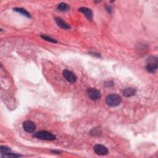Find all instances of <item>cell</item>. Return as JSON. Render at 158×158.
Listing matches in <instances>:
<instances>
[{
    "mask_svg": "<svg viewBox=\"0 0 158 158\" xmlns=\"http://www.w3.org/2000/svg\"><path fill=\"white\" fill-rule=\"evenodd\" d=\"M146 63H147L146 65V71L150 73H155L157 69V57L154 56H149L146 60Z\"/></svg>",
    "mask_w": 158,
    "mask_h": 158,
    "instance_id": "obj_1",
    "label": "cell"
},
{
    "mask_svg": "<svg viewBox=\"0 0 158 158\" xmlns=\"http://www.w3.org/2000/svg\"><path fill=\"white\" fill-rule=\"evenodd\" d=\"M33 137L37 138L38 139L41 140L53 141L56 140V136L54 135L51 133L45 130H41L39 131V132H37V133L33 134Z\"/></svg>",
    "mask_w": 158,
    "mask_h": 158,
    "instance_id": "obj_2",
    "label": "cell"
},
{
    "mask_svg": "<svg viewBox=\"0 0 158 158\" xmlns=\"http://www.w3.org/2000/svg\"><path fill=\"white\" fill-rule=\"evenodd\" d=\"M122 102V98L119 95L112 94L108 95L106 98V103L111 107L118 106Z\"/></svg>",
    "mask_w": 158,
    "mask_h": 158,
    "instance_id": "obj_3",
    "label": "cell"
},
{
    "mask_svg": "<svg viewBox=\"0 0 158 158\" xmlns=\"http://www.w3.org/2000/svg\"><path fill=\"white\" fill-rule=\"evenodd\" d=\"M87 93L88 97L93 101H97L101 98V92L96 88H88L87 90Z\"/></svg>",
    "mask_w": 158,
    "mask_h": 158,
    "instance_id": "obj_4",
    "label": "cell"
},
{
    "mask_svg": "<svg viewBox=\"0 0 158 158\" xmlns=\"http://www.w3.org/2000/svg\"><path fill=\"white\" fill-rule=\"evenodd\" d=\"M63 74L65 80L70 83H75L77 80V77L74 73H73L71 71L67 70V69L63 71Z\"/></svg>",
    "mask_w": 158,
    "mask_h": 158,
    "instance_id": "obj_5",
    "label": "cell"
},
{
    "mask_svg": "<svg viewBox=\"0 0 158 158\" xmlns=\"http://www.w3.org/2000/svg\"><path fill=\"white\" fill-rule=\"evenodd\" d=\"M94 151L96 154L99 156H105L107 155L109 153V151L105 146L103 145H96L93 147Z\"/></svg>",
    "mask_w": 158,
    "mask_h": 158,
    "instance_id": "obj_6",
    "label": "cell"
},
{
    "mask_svg": "<svg viewBox=\"0 0 158 158\" xmlns=\"http://www.w3.org/2000/svg\"><path fill=\"white\" fill-rule=\"evenodd\" d=\"M23 129L26 132L31 133L35 132L36 129V125L34 123L30 121H26L23 123Z\"/></svg>",
    "mask_w": 158,
    "mask_h": 158,
    "instance_id": "obj_7",
    "label": "cell"
},
{
    "mask_svg": "<svg viewBox=\"0 0 158 158\" xmlns=\"http://www.w3.org/2000/svg\"><path fill=\"white\" fill-rule=\"evenodd\" d=\"M79 11L85 16L88 21H92L93 15V12H92V11L90 9L87 8V7H82L79 9Z\"/></svg>",
    "mask_w": 158,
    "mask_h": 158,
    "instance_id": "obj_8",
    "label": "cell"
},
{
    "mask_svg": "<svg viewBox=\"0 0 158 158\" xmlns=\"http://www.w3.org/2000/svg\"><path fill=\"white\" fill-rule=\"evenodd\" d=\"M55 21L57 25H58L60 28L63 29H71V27L68 25L66 22H64L62 19L59 17H56L55 19Z\"/></svg>",
    "mask_w": 158,
    "mask_h": 158,
    "instance_id": "obj_9",
    "label": "cell"
},
{
    "mask_svg": "<svg viewBox=\"0 0 158 158\" xmlns=\"http://www.w3.org/2000/svg\"><path fill=\"white\" fill-rule=\"evenodd\" d=\"M136 90L133 88H127L122 91V94L125 97H130L135 95Z\"/></svg>",
    "mask_w": 158,
    "mask_h": 158,
    "instance_id": "obj_10",
    "label": "cell"
},
{
    "mask_svg": "<svg viewBox=\"0 0 158 158\" xmlns=\"http://www.w3.org/2000/svg\"><path fill=\"white\" fill-rule=\"evenodd\" d=\"M14 11L21 14L22 15H23V16H24L27 18L31 17V15H30V14L28 12V11H26L24 9L21 8V7H15V8H14Z\"/></svg>",
    "mask_w": 158,
    "mask_h": 158,
    "instance_id": "obj_11",
    "label": "cell"
},
{
    "mask_svg": "<svg viewBox=\"0 0 158 158\" xmlns=\"http://www.w3.org/2000/svg\"><path fill=\"white\" fill-rule=\"evenodd\" d=\"M69 8H70V7H69V6L65 3H61L58 5H57V9L59 11H62V12L68 11Z\"/></svg>",
    "mask_w": 158,
    "mask_h": 158,
    "instance_id": "obj_12",
    "label": "cell"
},
{
    "mask_svg": "<svg viewBox=\"0 0 158 158\" xmlns=\"http://www.w3.org/2000/svg\"><path fill=\"white\" fill-rule=\"evenodd\" d=\"M0 153L2 155H7V154L11 153V149L7 147V146H0Z\"/></svg>",
    "mask_w": 158,
    "mask_h": 158,
    "instance_id": "obj_13",
    "label": "cell"
},
{
    "mask_svg": "<svg viewBox=\"0 0 158 158\" xmlns=\"http://www.w3.org/2000/svg\"><path fill=\"white\" fill-rule=\"evenodd\" d=\"M41 38H43V39H44L45 40L48 41L49 42H51V43H57V41L56 40L53 39V38L49 37H48L47 35H41Z\"/></svg>",
    "mask_w": 158,
    "mask_h": 158,
    "instance_id": "obj_14",
    "label": "cell"
},
{
    "mask_svg": "<svg viewBox=\"0 0 158 158\" xmlns=\"http://www.w3.org/2000/svg\"><path fill=\"white\" fill-rule=\"evenodd\" d=\"M22 155H18V154H14V153H8L7 155H2V157H22Z\"/></svg>",
    "mask_w": 158,
    "mask_h": 158,
    "instance_id": "obj_15",
    "label": "cell"
},
{
    "mask_svg": "<svg viewBox=\"0 0 158 158\" xmlns=\"http://www.w3.org/2000/svg\"><path fill=\"white\" fill-rule=\"evenodd\" d=\"M105 86L107 87H112L114 85V83L113 82V81H107V82H105Z\"/></svg>",
    "mask_w": 158,
    "mask_h": 158,
    "instance_id": "obj_16",
    "label": "cell"
},
{
    "mask_svg": "<svg viewBox=\"0 0 158 158\" xmlns=\"http://www.w3.org/2000/svg\"><path fill=\"white\" fill-rule=\"evenodd\" d=\"M88 53H89L90 55L94 56H96V57H101V55H100V54L97 53H95V52H89Z\"/></svg>",
    "mask_w": 158,
    "mask_h": 158,
    "instance_id": "obj_17",
    "label": "cell"
},
{
    "mask_svg": "<svg viewBox=\"0 0 158 158\" xmlns=\"http://www.w3.org/2000/svg\"><path fill=\"white\" fill-rule=\"evenodd\" d=\"M106 11H107V12H108V13H109V14L112 13V10H113L111 6H110L109 5L106 6Z\"/></svg>",
    "mask_w": 158,
    "mask_h": 158,
    "instance_id": "obj_18",
    "label": "cell"
},
{
    "mask_svg": "<svg viewBox=\"0 0 158 158\" xmlns=\"http://www.w3.org/2000/svg\"><path fill=\"white\" fill-rule=\"evenodd\" d=\"M51 151L54 154H57V155H59V154H61V152L59 151H57V150H51Z\"/></svg>",
    "mask_w": 158,
    "mask_h": 158,
    "instance_id": "obj_19",
    "label": "cell"
}]
</instances>
